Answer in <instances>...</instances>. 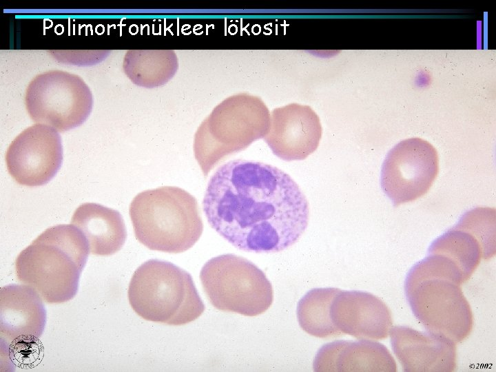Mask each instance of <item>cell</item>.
Segmentation results:
<instances>
[{
  "label": "cell",
  "mask_w": 496,
  "mask_h": 372,
  "mask_svg": "<svg viewBox=\"0 0 496 372\" xmlns=\"http://www.w3.org/2000/svg\"><path fill=\"white\" fill-rule=\"evenodd\" d=\"M210 226L238 249L282 251L307 227L308 200L295 180L277 167L232 160L211 175L203 200Z\"/></svg>",
  "instance_id": "obj_1"
},
{
  "label": "cell",
  "mask_w": 496,
  "mask_h": 372,
  "mask_svg": "<svg viewBox=\"0 0 496 372\" xmlns=\"http://www.w3.org/2000/svg\"><path fill=\"white\" fill-rule=\"evenodd\" d=\"M90 251L85 236L73 225L51 227L17 256V278L46 302H67L77 292Z\"/></svg>",
  "instance_id": "obj_2"
},
{
  "label": "cell",
  "mask_w": 496,
  "mask_h": 372,
  "mask_svg": "<svg viewBox=\"0 0 496 372\" xmlns=\"http://www.w3.org/2000/svg\"><path fill=\"white\" fill-rule=\"evenodd\" d=\"M129 211L136 239L151 250L181 253L193 247L203 233L196 199L178 187L138 194Z\"/></svg>",
  "instance_id": "obj_3"
},
{
  "label": "cell",
  "mask_w": 496,
  "mask_h": 372,
  "mask_svg": "<svg viewBox=\"0 0 496 372\" xmlns=\"http://www.w3.org/2000/svg\"><path fill=\"white\" fill-rule=\"evenodd\" d=\"M127 294L133 310L149 321L182 325L195 320L205 310L192 276L165 260L151 259L139 266Z\"/></svg>",
  "instance_id": "obj_4"
},
{
  "label": "cell",
  "mask_w": 496,
  "mask_h": 372,
  "mask_svg": "<svg viewBox=\"0 0 496 372\" xmlns=\"http://www.w3.org/2000/svg\"><path fill=\"white\" fill-rule=\"evenodd\" d=\"M200 279L210 302L219 310L255 316L273 302L272 286L265 273L241 256L212 258L201 269Z\"/></svg>",
  "instance_id": "obj_5"
},
{
  "label": "cell",
  "mask_w": 496,
  "mask_h": 372,
  "mask_svg": "<svg viewBox=\"0 0 496 372\" xmlns=\"http://www.w3.org/2000/svg\"><path fill=\"white\" fill-rule=\"evenodd\" d=\"M270 125L263 104L222 105L198 127L194 154L205 176L227 155L240 151L265 136Z\"/></svg>",
  "instance_id": "obj_6"
},
{
  "label": "cell",
  "mask_w": 496,
  "mask_h": 372,
  "mask_svg": "<svg viewBox=\"0 0 496 372\" xmlns=\"http://www.w3.org/2000/svg\"><path fill=\"white\" fill-rule=\"evenodd\" d=\"M25 103L34 122L63 132L86 121L92 110L93 96L79 76L52 70L37 75L30 82Z\"/></svg>",
  "instance_id": "obj_7"
},
{
  "label": "cell",
  "mask_w": 496,
  "mask_h": 372,
  "mask_svg": "<svg viewBox=\"0 0 496 372\" xmlns=\"http://www.w3.org/2000/svg\"><path fill=\"white\" fill-rule=\"evenodd\" d=\"M461 283L442 277H430L405 286V293L416 318L426 331L462 342L473 328V314Z\"/></svg>",
  "instance_id": "obj_8"
},
{
  "label": "cell",
  "mask_w": 496,
  "mask_h": 372,
  "mask_svg": "<svg viewBox=\"0 0 496 372\" xmlns=\"http://www.w3.org/2000/svg\"><path fill=\"white\" fill-rule=\"evenodd\" d=\"M439 170L435 147L420 138L405 139L387 154L382 167L381 187L394 206L424 195Z\"/></svg>",
  "instance_id": "obj_9"
},
{
  "label": "cell",
  "mask_w": 496,
  "mask_h": 372,
  "mask_svg": "<svg viewBox=\"0 0 496 372\" xmlns=\"http://www.w3.org/2000/svg\"><path fill=\"white\" fill-rule=\"evenodd\" d=\"M6 161L9 174L19 184L45 185L61 166V138L52 127L39 123L28 127L12 141Z\"/></svg>",
  "instance_id": "obj_10"
},
{
  "label": "cell",
  "mask_w": 496,
  "mask_h": 372,
  "mask_svg": "<svg viewBox=\"0 0 496 372\" xmlns=\"http://www.w3.org/2000/svg\"><path fill=\"white\" fill-rule=\"evenodd\" d=\"M271 117L264 139L276 156L287 161H300L316 151L322 126L310 107L289 104L273 110Z\"/></svg>",
  "instance_id": "obj_11"
},
{
  "label": "cell",
  "mask_w": 496,
  "mask_h": 372,
  "mask_svg": "<svg viewBox=\"0 0 496 372\" xmlns=\"http://www.w3.org/2000/svg\"><path fill=\"white\" fill-rule=\"evenodd\" d=\"M46 311L41 297L27 285L0 289V338L8 349L32 346L41 336Z\"/></svg>",
  "instance_id": "obj_12"
},
{
  "label": "cell",
  "mask_w": 496,
  "mask_h": 372,
  "mask_svg": "<svg viewBox=\"0 0 496 372\" xmlns=\"http://www.w3.org/2000/svg\"><path fill=\"white\" fill-rule=\"evenodd\" d=\"M333 323L341 333L359 340L386 338L392 325L391 311L377 296L360 291H341L331 306Z\"/></svg>",
  "instance_id": "obj_13"
},
{
  "label": "cell",
  "mask_w": 496,
  "mask_h": 372,
  "mask_svg": "<svg viewBox=\"0 0 496 372\" xmlns=\"http://www.w3.org/2000/svg\"><path fill=\"white\" fill-rule=\"evenodd\" d=\"M394 353L404 371H452L456 366L455 343L428 331L404 326L391 327Z\"/></svg>",
  "instance_id": "obj_14"
},
{
  "label": "cell",
  "mask_w": 496,
  "mask_h": 372,
  "mask_svg": "<svg viewBox=\"0 0 496 372\" xmlns=\"http://www.w3.org/2000/svg\"><path fill=\"white\" fill-rule=\"evenodd\" d=\"M316 371H389L397 366L383 344L371 340H338L324 344L317 353Z\"/></svg>",
  "instance_id": "obj_15"
},
{
  "label": "cell",
  "mask_w": 496,
  "mask_h": 372,
  "mask_svg": "<svg viewBox=\"0 0 496 372\" xmlns=\"http://www.w3.org/2000/svg\"><path fill=\"white\" fill-rule=\"evenodd\" d=\"M71 224L85 236L94 255L114 254L122 248L126 240L127 231L121 214L101 205L82 204L75 210Z\"/></svg>",
  "instance_id": "obj_16"
},
{
  "label": "cell",
  "mask_w": 496,
  "mask_h": 372,
  "mask_svg": "<svg viewBox=\"0 0 496 372\" xmlns=\"http://www.w3.org/2000/svg\"><path fill=\"white\" fill-rule=\"evenodd\" d=\"M340 291L337 288H315L298 302L297 317L300 327L309 335L327 338L342 334L331 317V306Z\"/></svg>",
  "instance_id": "obj_17"
},
{
  "label": "cell",
  "mask_w": 496,
  "mask_h": 372,
  "mask_svg": "<svg viewBox=\"0 0 496 372\" xmlns=\"http://www.w3.org/2000/svg\"><path fill=\"white\" fill-rule=\"evenodd\" d=\"M428 254H441L451 259L467 280L482 257V248L467 231L452 228L437 238L430 246Z\"/></svg>",
  "instance_id": "obj_18"
},
{
  "label": "cell",
  "mask_w": 496,
  "mask_h": 372,
  "mask_svg": "<svg viewBox=\"0 0 496 372\" xmlns=\"http://www.w3.org/2000/svg\"><path fill=\"white\" fill-rule=\"evenodd\" d=\"M468 232L479 243L483 258L495 253V210L476 208L465 213L453 227Z\"/></svg>",
  "instance_id": "obj_19"
}]
</instances>
